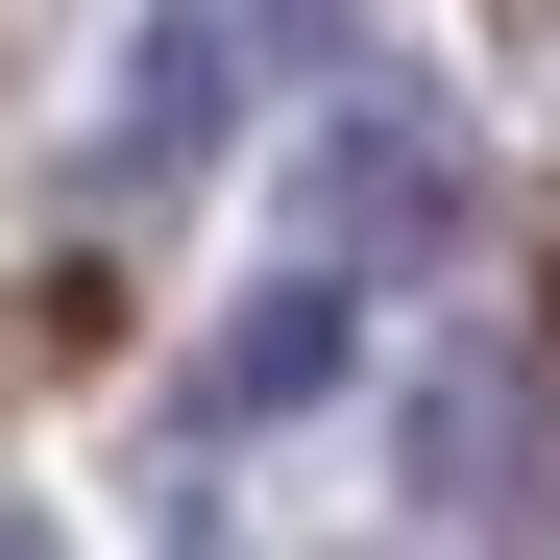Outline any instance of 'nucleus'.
<instances>
[{
  "label": "nucleus",
  "instance_id": "nucleus-1",
  "mask_svg": "<svg viewBox=\"0 0 560 560\" xmlns=\"http://www.w3.org/2000/svg\"><path fill=\"white\" fill-rule=\"evenodd\" d=\"M317 0H147V49H122V98H98V147H73V171H98V196L147 220V196H196V171L244 147V98H317Z\"/></svg>",
  "mask_w": 560,
  "mask_h": 560
},
{
  "label": "nucleus",
  "instance_id": "nucleus-2",
  "mask_svg": "<svg viewBox=\"0 0 560 560\" xmlns=\"http://www.w3.org/2000/svg\"><path fill=\"white\" fill-rule=\"evenodd\" d=\"M463 196H488V171H463V122L415 98V73H341L317 98V147H293V268H439L463 244Z\"/></svg>",
  "mask_w": 560,
  "mask_h": 560
},
{
  "label": "nucleus",
  "instance_id": "nucleus-3",
  "mask_svg": "<svg viewBox=\"0 0 560 560\" xmlns=\"http://www.w3.org/2000/svg\"><path fill=\"white\" fill-rule=\"evenodd\" d=\"M415 512L488 536V560H560V365H512V341L439 365L415 390Z\"/></svg>",
  "mask_w": 560,
  "mask_h": 560
},
{
  "label": "nucleus",
  "instance_id": "nucleus-4",
  "mask_svg": "<svg viewBox=\"0 0 560 560\" xmlns=\"http://www.w3.org/2000/svg\"><path fill=\"white\" fill-rule=\"evenodd\" d=\"M341 341H365V293H341V268H268V293L196 341V439H268V415H317V390H341Z\"/></svg>",
  "mask_w": 560,
  "mask_h": 560
},
{
  "label": "nucleus",
  "instance_id": "nucleus-5",
  "mask_svg": "<svg viewBox=\"0 0 560 560\" xmlns=\"http://www.w3.org/2000/svg\"><path fill=\"white\" fill-rule=\"evenodd\" d=\"M0 560H49V512H0Z\"/></svg>",
  "mask_w": 560,
  "mask_h": 560
}]
</instances>
